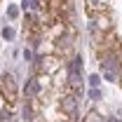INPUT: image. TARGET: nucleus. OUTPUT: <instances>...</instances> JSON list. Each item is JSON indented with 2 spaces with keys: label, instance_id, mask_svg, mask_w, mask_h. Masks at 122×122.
<instances>
[{
  "label": "nucleus",
  "instance_id": "7",
  "mask_svg": "<svg viewBox=\"0 0 122 122\" xmlns=\"http://www.w3.org/2000/svg\"><path fill=\"white\" fill-rule=\"evenodd\" d=\"M2 38L12 40V38H14V30H12V28H2Z\"/></svg>",
  "mask_w": 122,
  "mask_h": 122
},
{
  "label": "nucleus",
  "instance_id": "3",
  "mask_svg": "<svg viewBox=\"0 0 122 122\" xmlns=\"http://www.w3.org/2000/svg\"><path fill=\"white\" fill-rule=\"evenodd\" d=\"M35 68H38V73L42 75H54V73H59L61 71V59L59 56H54V54H49V56H40L38 63H35Z\"/></svg>",
  "mask_w": 122,
  "mask_h": 122
},
{
  "label": "nucleus",
  "instance_id": "1",
  "mask_svg": "<svg viewBox=\"0 0 122 122\" xmlns=\"http://www.w3.org/2000/svg\"><path fill=\"white\" fill-rule=\"evenodd\" d=\"M0 96L7 106H14L19 101V92H16V82L10 73H2L0 75Z\"/></svg>",
  "mask_w": 122,
  "mask_h": 122
},
{
  "label": "nucleus",
  "instance_id": "6",
  "mask_svg": "<svg viewBox=\"0 0 122 122\" xmlns=\"http://www.w3.org/2000/svg\"><path fill=\"white\" fill-rule=\"evenodd\" d=\"M82 122H106V120H103V115H99L96 110H89V113H87V117H85Z\"/></svg>",
  "mask_w": 122,
  "mask_h": 122
},
{
  "label": "nucleus",
  "instance_id": "10",
  "mask_svg": "<svg viewBox=\"0 0 122 122\" xmlns=\"http://www.w3.org/2000/svg\"><path fill=\"white\" fill-rule=\"evenodd\" d=\"M0 99H2V96H0Z\"/></svg>",
  "mask_w": 122,
  "mask_h": 122
},
{
  "label": "nucleus",
  "instance_id": "5",
  "mask_svg": "<svg viewBox=\"0 0 122 122\" xmlns=\"http://www.w3.org/2000/svg\"><path fill=\"white\" fill-rule=\"evenodd\" d=\"M75 108H77V96L68 92V94L61 99V113H63V115H75Z\"/></svg>",
  "mask_w": 122,
  "mask_h": 122
},
{
  "label": "nucleus",
  "instance_id": "8",
  "mask_svg": "<svg viewBox=\"0 0 122 122\" xmlns=\"http://www.w3.org/2000/svg\"><path fill=\"white\" fill-rule=\"evenodd\" d=\"M16 14H19V12H16V7H10V10H7V16H10V19H14Z\"/></svg>",
  "mask_w": 122,
  "mask_h": 122
},
{
  "label": "nucleus",
  "instance_id": "9",
  "mask_svg": "<svg viewBox=\"0 0 122 122\" xmlns=\"http://www.w3.org/2000/svg\"><path fill=\"white\" fill-rule=\"evenodd\" d=\"M89 96H92V99H99V96H101V92H99V89H92Z\"/></svg>",
  "mask_w": 122,
  "mask_h": 122
},
{
  "label": "nucleus",
  "instance_id": "2",
  "mask_svg": "<svg viewBox=\"0 0 122 122\" xmlns=\"http://www.w3.org/2000/svg\"><path fill=\"white\" fill-rule=\"evenodd\" d=\"M40 33H42V24L33 14H26V19H24V38H26L28 42H33V45H38Z\"/></svg>",
  "mask_w": 122,
  "mask_h": 122
},
{
  "label": "nucleus",
  "instance_id": "4",
  "mask_svg": "<svg viewBox=\"0 0 122 122\" xmlns=\"http://www.w3.org/2000/svg\"><path fill=\"white\" fill-rule=\"evenodd\" d=\"M85 12L92 19L110 14V0H85Z\"/></svg>",
  "mask_w": 122,
  "mask_h": 122
}]
</instances>
